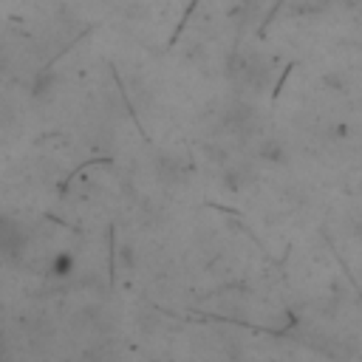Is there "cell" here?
<instances>
[{
    "instance_id": "obj_2",
    "label": "cell",
    "mask_w": 362,
    "mask_h": 362,
    "mask_svg": "<svg viewBox=\"0 0 362 362\" xmlns=\"http://www.w3.org/2000/svg\"><path fill=\"white\" fill-rule=\"evenodd\" d=\"M0 362H8V342H6L3 331H0Z\"/></svg>"
},
{
    "instance_id": "obj_1",
    "label": "cell",
    "mask_w": 362,
    "mask_h": 362,
    "mask_svg": "<svg viewBox=\"0 0 362 362\" xmlns=\"http://www.w3.org/2000/svg\"><path fill=\"white\" fill-rule=\"evenodd\" d=\"M28 246V229L14 218L0 212V257L3 260H17Z\"/></svg>"
}]
</instances>
